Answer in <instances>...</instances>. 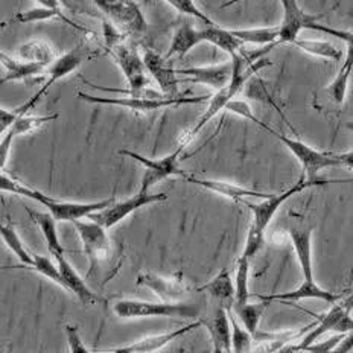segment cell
I'll use <instances>...</instances> for the list:
<instances>
[{
    "instance_id": "1",
    "label": "cell",
    "mask_w": 353,
    "mask_h": 353,
    "mask_svg": "<svg viewBox=\"0 0 353 353\" xmlns=\"http://www.w3.org/2000/svg\"><path fill=\"white\" fill-rule=\"evenodd\" d=\"M73 225L83 241L84 254L88 259L87 279H97L101 285H105L119 271L122 256L116 253L107 229L102 225L93 223V221L83 219L73 223Z\"/></svg>"
},
{
    "instance_id": "2",
    "label": "cell",
    "mask_w": 353,
    "mask_h": 353,
    "mask_svg": "<svg viewBox=\"0 0 353 353\" xmlns=\"http://www.w3.org/2000/svg\"><path fill=\"white\" fill-rule=\"evenodd\" d=\"M327 183H332L329 180H306L305 176H300V180L292 185L290 189H286L282 194H273L268 198H265L261 203H245L248 205V209L253 213V221L252 225L248 229L247 234V241H245V247L244 252H242L241 256L247 257V259L253 261V257L261 252L263 244H265V230L270 225L271 219L274 218L277 210L281 209V205L290 200L291 196L297 195L301 190H305L311 186H321V185H327Z\"/></svg>"
},
{
    "instance_id": "3",
    "label": "cell",
    "mask_w": 353,
    "mask_h": 353,
    "mask_svg": "<svg viewBox=\"0 0 353 353\" xmlns=\"http://www.w3.org/2000/svg\"><path fill=\"white\" fill-rule=\"evenodd\" d=\"M0 188H2L3 192H12L17 195H23L26 198H31V200L43 204L44 208L49 210L50 215L55 218V221H69V223H77V221H81L83 218H88L90 215H93V213L104 210L113 204V198H108V200H102V201H94V203L60 201V200H55V198H50L48 195L41 194L40 190H35L32 188L21 185L19 181H14L5 174H2V176H0Z\"/></svg>"
},
{
    "instance_id": "4",
    "label": "cell",
    "mask_w": 353,
    "mask_h": 353,
    "mask_svg": "<svg viewBox=\"0 0 353 353\" xmlns=\"http://www.w3.org/2000/svg\"><path fill=\"white\" fill-rule=\"evenodd\" d=\"M113 312L119 319H145V317H180L195 319L200 315V307L190 303H152L142 300H119L113 305Z\"/></svg>"
},
{
    "instance_id": "5",
    "label": "cell",
    "mask_w": 353,
    "mask_h": 353,
    "mask_svg": "<svg viewBox=\"0 0 353 353\" xmlns=\"http://www.w3.org/2000/svg\"><path fill=\"white\" fill-rule=\"evenodd\" d=\"M97 55L98 54H93V50L88 46H85L84 41H83V43H79L77 48H73L72 50H69L68 54L58 57L57 60L49 65V69H48L49 78L44 81V85L34 94L31 99L26 101L23 105H20L19 108H14V112H16V114L19 117L26 116L29 112H31V110L35 108V105L40 102L41 97H44V94L48 93V90L50 87H52L54 83L65 78L69 75V73L75 72L84 61L90 60V58L97 57Z\"/></svg>"
},
{
    "instance_id": "6",
    "label": "cell",
    "mask_w": 353,
    "mask_h": 353,
    "mask_svg": "<svg viewBox=\"0 0 353 353\" xmlns=\"http://www.w3.org/2000/svg\"><path fill=\"white\" fill-rule=\"evenodd\" d=\"M270 134H273L276 139H279L286 148H288L294 157H296L300 163L301 168H303V175L306 180H317L315 176L321 171V169L326 168H332V166H343L340 159H338V154H330V152H320L317 150L311 148V146L303 143L301 141H297V139H291L286 137L281 132H276L273 128H267Z\"/></svg>"
},
{
    "instance_id": "7",
    "label": "cell",
    "mask_w": 353,
    "mask_h": 353,
    "mask_svg": "<svg viewBox=\"0 0 353 353\" xmlns=\"http://www.w3.org/2000/svg\"><path fill=\"white\" fill-rule=\"evenodd\" d=\"M352 309L344 303V301H338L332 307L329 309L326 314L319 317L317 325H315L309 334L301 338L300 343L292 344L294 352H303L309 345L317 343V340L327 334H350L353 332V319L350 317Z\"/></svg>"
},
{
    "instance_id": "8",
    "label": "cell",
    "mask_w": 353,
    "mask_h": 353,
    "mask_svg": "<svg viewBox=\"0 0 353 353\" xmlns=\"http://www.w3.org/2000/svg\"><path fill=\"white\" fill-rule=\"evenodd\" d=\"M186 148L185 143H180L179 148H176L174 152L169 154L166 157L161 159H146L141 154H137L134 151H128V150H121L119 154L125 157H130L132 160L139 161V163L145 166V175L142 179V186L141 190L142 192H150V189L154 188L156 185H159L160 181H163L169 176L172 175H185V172L181 171L179 168V157L180 154L183 152V150Z\"/></svg>"
},
{
    "instance_id": "9",
    "label": "cell",
    "mask_w": 353,
    "mask_h": 353,
    "mask_svg": "<svg viewBox=\"0 0 353 353\" xmlns=\"http://www.w3.org/2000/svg\"><path fill=\"white\" fill-rule=\"evenodd\" d=\"M77 97L90 104H102V105H117L128 108L136 113H150L157 112L160 108H169L174 105H188V104H203L212 97H194V98H175V99H134V98H101L93 97L84 92H78Z\"/></svg>"
},
{
    "instance_id": "10",
    "label": "cell",
    "mask_w": 353,
    "mask_h": 353,
    "mask_svg": "<svg viewBox=\"0 0 353 353\" xmlns=\"http://www.w3.org/2000/svg\"><path fill=\"white\" fill-rule=\"evenodd\" d=\"M107 20L125 35H141L146 31V20L142 10L134 2H93Z\"/></svg>"
},
{
    "instance_id": "11",
    "label": "cell",
    "mask_w": 353,
    "mask_h": 353,
    "mask_svg": "<svg viewBox=\"0 0 353 353\" xmlns=\"http://www.w3.org/2000/svg\"><path fill=\"white\" fill-rule=\"evenodd\" d=\"M166 200H168L166 194H150V192L146 194V192H142V190H139L136 195H132L131 198H128V200L113 203L110 208L93 213V215L88 216V219H92L93 223H97L108 230L112 229V227L119 224L121 221H123L127 216H130L131 213L145 208V205L166 201Z\"/></svg>"
},
{
    "instance_id": "12",
    "label": "cell",
    "mask_w": 353,
    "mask_h": 353,
    "mask_svg": "<svg viewBox=\"0 0 353 353\" xmlns=\"http://www.w3.org/2000/svg\"><path fill=\"white\" fill-rule=\"evenodd\" d=\"M113 57L114 63L119 65L130 88H145L151 84V79L146 77V68L143 57L131 44L122 43L108 52Z\"/></svg>"
},
{
    "instance_id": "13",
    "label": "cell",
    "mask_w": 353,
    "mask_h": 353,
    "mask_svg": "<svg viewBox=\"0 0 353 353\" xmlns=\"http://www.w3.org/2000/svg\"><path fill=\"white\" fill-rule=\"evenodd\" d=\"M136 283L151 290L161 301H166V303H179L189 294V288L181 273L174 276L143 273L137 276Z\"/></svg>"
},
{
    "instance_id": "14",
    "label": "cell",
    "mask_w": 353,
    "mask_h": 353,
    "mask_svg": "<svg viewBox=\"0 0 353 353\" xmlns=\"http://www.w3.org/2000/svg\"><path fill=\"white\" fill-rule=\"evenodd\" d=\"M143 63L146 70L151 73L152 79L159 84L160 92L166 98H181L179 94V83H181V81L176 78V70L168 64L165 57H161L157 52H154L152 49L146 48L143 50Z\"/></svg>"
},
{
    "instance_id": "15",
    "label": "cell",
    "mask_w": 353,
    "mask_h": 353,
    "mask_svg": "<svg viewBox=\"0 0 353 353\" xmlns=\"http://www.w3.org/2000/svg\"><path fill=\"white\" fill-rule=\"evenodd\" d=\"M281 5L283 8V20L279 26V40L276 44L296 43L299 40V34L303 29H309L319 17L309 16L294 0H283Z\"/></svg>"
},
{
    "instance_id": "16",
    "label": "cell",
    "mask_w": 353,
    "mask_h": 353,
    "mask_svg": "<svg viewBox=\"0 0 353 353\" xmlns=\"http://www.w3.org/2000/svg\"><path fill=\"white\" fill-rule=\"evenodd\" d=\"M176 75H185L188 79H183L185 83H200L215 88L216 92L223 90L230 84L233 75V63L227 61L218 65H208V68H186L179 69Z\"/></svg>"
},
{
    "instance_id": "17",
    "label": "cell",
    "mask_w": 353,
    "mask_h": 353,
    "mask_svg": "<svg viewBox=\"0 0 353 353\" xmlns=\"http://www.w3.org/2000/svg\"><path fill=\"white\" fill-rule=\"evenodd\" d=\"M200 326H201V321H194V323H190L189 326L171 330V332L146 336V338H143V340H139V341L131 343L128 345H122V347L105 350V352H97V353H154L160 349H163L165 345L176 340V338L186 335L190 332V330H194Z\"/></svg>"
},
{
    "instance_id": "18",
    "label": "cell",
    "mask_w": 353,
    "mask_h": 353,
    "mask_svg": "<svg viewBox=\"0 0 353 353\" xmlns=\"http://www.w3.org/2000/svg\"><path fill=\"white\" fill-rule=\"evenodd\" d=\"M201 326L208 329L212 338L213 353H233L232 347V325L227 307L218 306L210 319L201 320Z\"/></svg>"
},
{
    "instance_id": "19",
    "label": "cell",
    "mask_w": 353,
    "mask_h": 353,
    "mask_svg": "<svg viewBox=\"0 0 353 353\" xmlns=\"http://www.w3.org/2000/svg\"><path fill=\"white\" fill-rule=\"evenodd\" d=\"M262 301H299V300H305V299H315V300H323L326 303L335 305L340 301L341 296L340 294H334L329 292L326 290H323L321 286H319L315 282L307 283L303 282L297 290L290 291V292H281V294H270V296H261L257 294L256 296Z\"/></svg>"
},
{
    "instance_id": "20",
    "label": "cell",
    "mask_w": 353,
    "mask_h": 353,
    "mask_svg": "<svg viewBox=\"0 0 353 353\" xmlns=\"http://www.w3.org/2000/svg\"><path fill=\"white\" fill-rule=\"evenodd\" d=\"M0 60H2V65L5 68V75L0 79V83H11V81H26V83H40L44 81L43 72L49 68L40 64H32V63H25L20 61L17 58H11L5 52L0 54Z\"/></svg>"
},
{
    "instance_id": "21",
    "label": "cell",
    "mask_w": 353,
    "mask_h": 353,
    "mask_svg": "<svg viewBox=\"0 0 353 353\" xmlns=\"http://www.w3.org/2000/svg\"><path fill=\"white\" fill-rule=\"evenodd\" d=\"M58 265V270L63 276V281L65 283V291H70L75 294L83 305H94L97 303V294H94L83 277L78 274V271L72 267V263L68 261L65 254H54Z\"/></svg>"
},
{
    "instance_id": "22",
    "label": "cell",
    "mask_w": 353,
    "mask_h": 353,
    "mask_svg": "<svg viewBox=\"0 0 353 353\" xmlns=\"http://www.w3.org/2000/svg\"><path fill=\"white\" fill-rule=\"evenodd\" d=\"M54 17L61 19L68 25H72L73 28L78 29V31L88 32L85 28L75 25L68 16H64V14L61 12V3L60 2H39V3H35V6L31 10L17 12L16 16L12 17L10 23H35V21H44V20H50Z\"/></svg>"
},
{
    "instance_id": "23",
    "label": "cell",
    "mask_w": 353,
    "mask_h": 353,
    "mask_svg": "<svg viewBox=\"0 0 353 353\" xmlns=\"http://www.w3.org/2000/svg\"><path fill=\"white\" fill-rule=\"evenodd\" d=\"M186 181L189 183H194L196 186H201L208 190H212V192H216L219 195H224L227 198H230V200L236 201V203H242L245 204V198L248 196H257V198H265L271 196L273 194H263V192H256V190H250L245 188H241L236 185H232V183H227V181H219V180H208V179H196V176L192 175H186Z\"/></svg>"
},
{
    "instance_id": "24",
    "label": "cell",
    "mask_w": 353,
    "mask_h": 353,
    "mask_svg": "<svg viewBox=\"0 0 353 353\" xmlns=\"http://www.w3.org/2000/svg\"><path fill=\"white\" fill-rule=\"evenodd\" d=\"M290 236L292 247L296 250L297 261L300 263L301 273H303V282L312 283L314 268H312V230L311 229H291Z\"/></svg>"
},
{
    "instance_id": "25",
    "label": "cell",
    "mask_w": 353,
    "mask_h": 353,
    "mask_svg": "<svg viewBox=\"0 0 353 353\" xmlns=\"http://www.w3.org/2000/svg\"><path fill=\"white\" fill-rule=\"evenodd\" d=\"M204 41L203 37V29H196L192 23H181L179 28L175 29L172 41H171V48H169L168 54L165 55L166 60L169 61V58L174 55H179L180 58H185L190 50H192L195 46Z\"/></svg>"
},
{
    "instance_id": "26",
    "label": "cell",
    "mask_w": 353,
    "mask_h": 353,
    "mask_svg": "<svg viewBox=\"0 0 353 353\" xmlns=\"http://www.w3.org/2000/svg\"><path fill=\"white\" fill-rule=\"evenodd\" d=\"M198 291H208L213 299L219 301V306L232 307L234 303V297H236V290H234V282L232 281L229 270L224 268L213 277V281L201 286Z\"/></svg>"
},
{
    "instance_id": "27",
    "label": "cell",
    "mask_w": 353,
    "mask_h": 353,
    "mask_svg": "<svg viewBox=\"0 0 353 353\" xmlns=\"http://www.w3.org/2000/svg\"><path fill=\"white\" fill-rule=\"evenodd\" d=\"M26 212L29 218H31L34 223L39 227L44 241H46L48 248L50 254H65V250L61 244L60 238H58L57 233V225H55V218L50 215V213H41V212H35V210H29L26 208Z\"/></svg>"
},
{
    "instance_id": "28",
    "label": "cell",
    "mask_w": 353,
    "mask_h": 353,
    "mask_svg": "<svg viewBox=\"0 0 353 353\" xmlns=\"http://www.w3.org/2000/svg\"><path fill=\"white\" fill-rule=\"evenodd\" d=\"M17 60L25 61V63H32V64H40L49 68L57 58L52 46L49 43L41 41V40H34L28 41L17 49Z\"/></svg>"
},
{
    "instance_id": "29",
    "label": "cell",
    "mask_w": 353,
    "mask_h": 353,
    "mask_svg": "<svg viewBox=\"0 0 353 353\" xmlns=\"http://www.w3.org/2000/svg\"><path fill=\"white\" fill-rule=\"evenodd\" d=\"M203 37H204V41H208V43L213 44V46L223 49L224 52L229 54L232 58L239 54L242 44H244L230 32V29H224L219 25L218 26H204Z\"/></svg>"
},
{
    "instance_id": "30",
    "label": "cell",
    "mask_w": 353,
    "mask_h": 353,
    "mask_svg": "<svg viewBox=\"0 0 353 353\" xmlns=\"http://www.w3.org/2000/svg\"><path fill=\"white\" fill-rule=\"evenodd\" d=\"M267 301H259V303H233L232 311L236 315L238 320L242 323L250 334L253 335V338L259 332V321L262 319V315L267 309Z\"/></svg>"
},
{
    "instance_id": "31",
    "label": "cell",
    "mask_w": 353,
    "mask_h": 353,
    "mask_svg": "<svg viewBox=\"0 0 353 353\" xmlns=\"http://www.w3.org/2000/svg\"><path fill=\"white\" fill-rule=\"evenodd\" d=\"M352 72H353V44H347V57H345L343 68L340 69V72H338V75L332 81V84H330L326 90L334 104H343L344 102Z\"/></svg>"
},
{
    "instance_id": "32",
    "label": "cell",
    "mask_w": 353,
    "mask_h": 353,
    "mask_svg": "<svg viewBox=\"0 0 353 353\" xmlns=\"http://www.w3.org/2000/svg\"><path fill=\"white\" fill-rule=\"evenodd\" d=\"M0 234H2V239L8 247L11 252L19 257V261L21 262V268H31L34 265V254H31L26 250V247L21 242L19 233L14 229V225L11 223H6L2 227H0Z\"/></svg>"
},
{
    "instance_id": "33",
    "label": "cell",
    "mask_w": 353,
    "mask_h": 353,
    "mask_svg": "<svg viewBox=\"0 0 353 353\" xmlns=\"http://www.w3.org/2000/svg\"><path fill=\"white\" fill-rule=\"evenodd\" d=\"M230 32L242 43L276 44L279 40V28H254V29H230Z\"/></svg>"
},
{
    "instance_id": "34",
    "label": "cell",
    "mask_w": 353,
    "mask_h": 353,
    "mask_svg": "<svg viewBox=\"0 0 353 353\" xmlns=\"http://www.w3.org/2000/svg\"><path fill=\"white\" fill-rule=\"evenodd\" d=\"M232 325V347L233 353H252V344L254 341L253 335L242 326L236 315L232 311V307H227Z\"/></svg>"
},
{
    "instance_id": "35",
    "label": "cell",
    "mask_w": 353,
    "mask_h": 353,
    "mask_svg": "<svg viewBox=\"0 0 353 353\" xmlns=\"http://www.w3.org/2000/svg\"><path fill=\"white\" fill-rule=\"evenodd\" d=\"M296 46L305 52L311 54V55H317L321 58H329V60H335L340 61L343 58V50L334 46L332 43L329 41H317V40H305V39H299L296 43Z\"/></svg>"
},
{
    "instance_id": "36",
    "label": "cell",
    "mask_w": 353,
    "mask_h": 353,
    "mask_svg": "<svg viewBox=\"0 0 353 353\" xmlns=\"http://www.w3.org/2000/svg\"><path fill=\"white\" fill-rule=\"evenodd\" d=\"M83 81L87 84L90 85L92 88H97V90L101 92H107V93H116V94H127L128 98H134V99H169L166 98L163 93L154 90V88L150 87H145V88H117V87H102L98 84H93L90 81L85 79L83 77Z\"/></svg>"
},
{
    "instance_id": "37",
    "label": "cell",
    "mask_w": 353,
    "mask_h": 353,
    "mask_svg": "<svg viewBox=\"0 0 353 353\" xmlns=\"http://www.w3.org/2000/svg\"><path fill=\"white\" fill-rule=\"evenodd\" d=\"M250 265L252 261L247 257L241 256L236 263V277H234V290H236V297H234V303H247L250 300V288H248V279H250Z\"/></svg>"
},
{
    "instance_id": "38",
    "label": "cell",
    "mask_w": 353,
    "mask_h": 353,
    "mask_svg": "<svg viewBox=\"0 0 353 353\" xmlns=\"http://www.w3.org/2000/svg\"><path fill=\"white\" fill-rule=\"evenodd\" d=\"M28 270L35 271V273L41 274L43 277L49 279L50 282L60 285L63 290H65V283L63 281L60 270H58V265H55L52 261L49 259V257L41 256V254H34V265Z\"/></svg>"
},
{
    "instance_id": "39",
    "label": "cell",
    "mask_w": 353,
    "mask_h": 353,
    "mask_svg": "<svg viewBox=\"0 0 353 353\" xmlns=\"http://www.w3.org/2000/svg\"><path fill=\"white\" fill-rule=\"evenodd\" d=\"M58 119V114H49V116H31V114H26V116H21L20 119L12 125V127L8 130L11 131L14 136L19 137V136H23L28 134V132H31L37 128H40L41 125H44L46 122H52Z\"/></svg>"
},
{
    "instance_id": "40",
    "label": "cell",
    "mask_w": 353,
    "mask_h": 353,
    "mask_svg": "<svg viewBox=\"0 0 353 353\" xmlns=\"http://www.w3.org/2000/svg\"><path fill=\"white\" fill-rule=\"evenodd\" d=\"M166 3L169 6H172V8H175L176 11H180L183 14H188L189 17H194L198 21H201V23L205 25V26H218L215 21L205 16L203 11L198 10V6L192 2V0H176V2H175V0H169V2H166Z\"/></svg>"
},
{
    "instance_id": "41",
    "label": "cell",
    "mask_w": 353,
    "mask_h": 353,
    "mask_svg": "<svg viewBox=\"0 0 353 353\" xmlns=\"http://www.w3.org/2000/svg\"><path fill=\"white\" fill-rule=\"evenodd\" d=\"M102 32H104V43L107 52H110V50L114 49L116 46H119V44L125 43V37H127L107 19L102 20Z\"/></svg>"
},
{
    "instance_id": "42",
    "label": "cell",
    "mask_w": 353,
    "mask_h": 353,
    "mask_svg": "<svg viewBox=\"0 0 353 353\" xmlns=\"http://www.w3.org/2000/svg\"><path fill=\"white\" fill-rule=\"evenodd\" d=\"M225 112H230V113H234V114H238V116L245 117V119L253 121L254 123L259 125V127L263 128V130L268 128V125H265L263 122H261L259 119H257V117L253 113L252 107H250L245 101H241V99L230 101L229 104H227V107H225Z\"/></svg>"
},
{
    "instance_id": "43",
    "label": "cell",
    "mask_w": 353,
    "mask_h": 353,
    "mask_svg": "<svg viewBox=\"0 0 353 353\" xmlns=\"http://www.w3.org/2000/svg\"><path fill=\"white\" fill-rule=\"evenodd\" d=\"M347 334H335L332 336H329L326 341H320V343H314L303 350V353H330L334 349H336L340 343L344 340Z\"/></svg>"
},
{
    "instance_id": "44",
    "label": "cell",
    "mask_w": 353,
    "mask_h": 353,
    "mask_svg": "<svg viewBox=\"0 0 353 353\" xmlns=\"http://www.w3.org/2000/svg\"><path fill=\"white\" fill-rule=\"evenodd\" d=\"M64 329H65V336H68V343H69V353H90L84 345L83 340H81L79 330L77 326L68 325Z\"/></svg>"
},
{
    "instance_id": "45",
    "label": "cell",
    "mask_w": 353,
    "mask_h": 353,
    "mask_svg": "<svg viewBox=\"0 0 353 353\" xmlns=\"http://www.w3.org/2000/svg\"><path fill=\"white\" fill-rule=\"evenodd\" d=\"M14 141H16V136L11 131H6V136L2 139V143H0V166H2V171L5 169L6 161H8L10 150Z\"/></svg>"
},
{
    "instance_id": "46",
    "label": "cell",
    "mask_w": 353,
    "mask_h": 353,
    "mask_svg": "<svg viewBox=\"0 0 353 353\" xmlns=\"http://www.w3.org/2000/svg\"><path fill=\"white\" fill-rule=\"evenodd\" d=\"M352 350H353V332L345 335V338L340 343V345L330 353H350Z\"/></svg>"
},
{
    "instance_id": "47",
    "label": "cell",
    "mask_w": 353,
    "mask_h": 353,
    "mask_svg": "<svg viewBox=\"0 0 353 353\" xmlns=\"http://www.w3.org/2000/svg\"><path fill=\"white\" fill-rule=\"evenodd\" d=\"M338 159H340L343 166H347V168L353 169V150L349 152H344V154H338Z\"/></svg>"
},
{
    "instance_id": "48",
    "label": "cell",
    "mask_w": 353,
    "mask_h": 353,
    "mask_svg": "<svg viewBox=\"0 0 353 353\" xmlns=\"http://www.w3.org/2000/svg\"><path fill=\"white\" fill-rule=\"evenodd\" d=\"M344 303H345V305H347V306H349L350 309H353V292L350 294V296H349L347 299H345V300H344Z\"/></svg>"
},
{
    "instance_id": "49",
    "label": "cell",
    "mask_w": 353,
    "mask_h": 353,
    "mask_svg": "<svg viewBox=\"0 0 353 353\" xmlns=\"http://www.w3.org/2000/svg\"><path fill=\"white\" fill-rule=\"evenodd\" d=\"M345 127H347V130H350L353 132V122H349L347 125H345Z\"/></svg>"
},
{
    "instance_id": "50",
    "label": "cell",
    "mask_w": 353,
    "mask_h": 353,
    "mask_svg": "<svg viewBox=\"0 0 353 353\" xmlns=\"http://www.w3.org/2000/svg\"><path fill=\"white\" fill-rule=\"evenodd\" d=\"M294 353H303V352H294Z\"/></svg>"
}]
</instances>
